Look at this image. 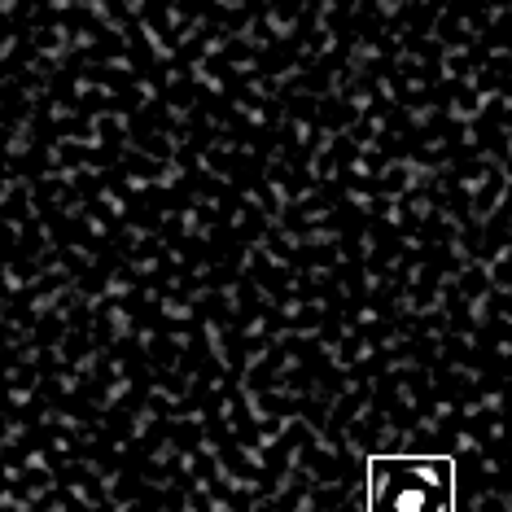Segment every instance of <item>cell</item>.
<instances>
[{
    "label": "cell",
    "mask_w": 512,
    "mask_h": 512,
    "mask_svg": "<svg viewBox=\"0 0 512 512\" xmlns=\"http://www.w3.org/2000/svg\"><path fill=\"white\" fill-rule=\"evenodd\" d=\"M372 512H451V460L386 456L372 460Z\"/></svg>",
    "instance_id": "cell-1"
}]
</instances>
